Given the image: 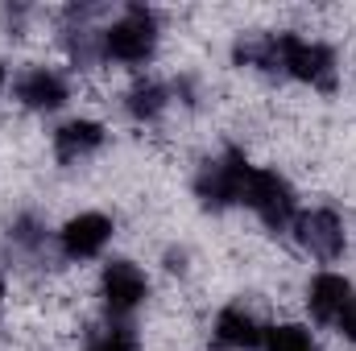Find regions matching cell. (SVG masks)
<instances>
[{"mask_svg":"<svg viewBox=\"0 0 356 351\" xmlns=\"http://www.w3.org/2000/svg\"><path fill=\"white\" fill-rule=\"evenodd\" d=\"M0 302H4V277H0Z\"/></svg>","mask_w":356,"mask_h":351,"instance_id":"obj_18","label":"cell"},{"mask_svg":"<svg viewBox=\"0 0 356 351\" xmlns=\"http://www.w3.org/2000/svg\"><path fill=\"white\" fill-rule=\"evenodd\" d=\"M108 240H112V219L99 215V211L75 215V219L58 232V244H63V252H67L71 261H91V257H99Z\"/></svg>","mask_w":356,"mask_h":351,"instance_id":"obj_7","label":"cell"},{"mask_svg":"<svg viewBox=\"0 0 356 351\" xmlns=\"http://www.w3.org/2000/svg\"><path fill=\"white\" fill-rule=\"evenodd\" d=\"M104 145V128L95 124V120H71V124H63L58 132H54V153H58V162H79V157H88Z\"/></svg>","mask_w":356,"mask_h":351,"instance_id":"obj_11","label":"cell"},{"mask_svg":"<svg viewBox=\"0 0 356 351\" xmlns=\"http://www.w3.org/2000/svg\"><path fill=\"white\" fill-rule=\"evenodd\" d=\"M340 331H344V335L356 343V298L344 306V314H340Z\"/></svg>","mask_w":356,"mask_h":351,"instance_id":"obj_16","label":"cell"},{"mask_svg":"<svg viewBox=\"0 0 356 351\" xmlns=\"http://www.w3.org/2000/svg\"><path fill=\"white\" fill-rule=\"evenodd\" d=\"M166 103H170V91L162 87V83H154V79L133 83V91L124 95V108H129V116H137V120H154Z\"/></svg>","mask_w":356,"mask_h":351,"instance_id":"obj_12","label":"cell"},{"mask_svg":"<svg viewBox=\"0 0 356 351\" xmlns=\"http://www.w3.org/2000/svg\"><path fill=\"white\" fill-rule=\"evenodd\" d=\"M249 174H253V166L245 162V153L228 149L224 157H216V162H207V166L199 170V178H195V194H199V203H203V207L224 211V207L241 203Z\"/></svg>","mask_w":356,"mask_h":351,"instance_id":"obj_3","label":"cell"},{"mask_svg":"<svg viewBox=\"0 0 356 351\" xmlns=\"http://www.w3.org/2000/svg\"><path fill=\"white\" fill-rule=\"evenodd\" d=\"M13 240L25 244V248H38V244L46 240V232H42L33 219H17V223H13Z\"/></svg>","mask_w":356,"mask_h":351,"instance_id":"obj_15","label":"cell"},{"mask_svg":"<svg viewBox=\"0 0 356 351\" xmlns=\"http://www.w3.org/2000/svg\"><path fill=\"white\" fill-rule=\"evenodd\" d=\"M4 79H8V75H4V62H0V87H4Z\"/></svg>","mask_w":356,"mask_h":351,"instance_id":"obj_17","label":"cell"},{"mask_svg":"<svg viewBox=\"0 0 356 351\" xmlns=\"http://www.w3.org/2000/svg\"><path fill=\"white\" fill-rule=\"evenodd\" d=\"M245 207L257 211V219L266 223L269 232H286L298 215H294V190L290 182L273 170H253L245 182V194H241Z\"/></svg>","mask_w":356,"mask_h":351,"instance_id":"obj_4","label":"cell"},{"mask_svg":"<svg viewBox=\"0 0 356 351\" xmlns=\"http://www.w3.org/2000/svg\"><path fill=\"white\" fill-rule=\"evenodd\" d=\"M294 232H298V244H302L311 257H319V261H336V257L344 252V223H340V215L327 211V207L298 215V219H294Z\"/></svg>","mask_w":356,"mask_h":351,"instance_id":"obj_6","label":"cell"},{"mask_svg":"<svg viewBox=\"0 0 356 351\" xmlns=\"http://www.w3.org/2000/svg\"><path fill=\"white\" fill-rule=\"evenodd\" d=\"M99 289H104L108 314H112V318H129V314L145 302L149 281H145V273L133 261H108L104 264V277H99Z\"/></svg>","mask_w":356,"mask_h":351,"instance_id":"obj_5","label":"cell"},{"mask_svg":"<svg viewBox=\"0 0 356 351\" xmlns=\"http://www.w3.org/2000/svg\"><path fill=\"white\" fill-rule=\"evenodd\" d=\"M133 327L129 323H116V327H108L99 339H91L88 343V351H133Z\"/></svg>","mask_w":356,"mask_h":351,"instance_id":"obj_14","label":"cell"},{"mask_svg":"<svg viewBox=\"0 0 356 351\" xmlns=\"http://www.w3.org/2000/svg\"><path fill=\"white\" fill-rule=\"evenodd\" d=\"M17 99L25 103V108H33V112H54V108H63L67 103V79L58 75V71H46V67H33V71H25L21 79H17Z\"/></svg>","mask_w":356,"mask_h":351,"instance_id":"obj_9","label":"cell"},{"mask_svg":"<svg viewBox=\"0 0 356 351\" xmlns=\"http://www.w3.org/2000/svg\"><path fill=\"white\" fill-rule=\"evenodd\" d=\"M353 302V285L340 277V273H319L307 289V310L319 318V323H340L344 306Z\"/></svg>","mask_w":356,"mask_h":351,"instance_id":"obj_10","label":"cell"},{"mask_svg":"<svg viewBox=\"0 0 356 351\" xmlns=\"http://www.w3.org/2000/svg\"><path fill=\"white\" fill-rule=\"evenodd\" d=\"M154 50H158V21L141 4L124 8V17L104 29V58H116L124 67H141L154 58Z\"/></svg>","mask_w":356,"mask_h":351,"instance_id":"obj_1","label":"cell"},{"mask_svg":"<svg viewBox=\"0 0 356 351\" xmlns=\"http://www.w3.org/2000/svg\"><path fill=\"white\" fill-rule=\"evenodd\" d=\"M261 348L266 351H315V339H311L307 327H298V323H282V327H269L266 331Z\"/></svg>","mask_w":356,"mask_h":351,"instance_id":"obj_13","label":"cell"},{"mask_svg":"<svg viewBox=\"0 0 356 351\" xmlns=\"http://www.w3.org/2000/svg\"><path fill=\"white\" fill-rule=\"evenodd\" d=\"M277 42V71L290 79H302L311 87H336V54L323 42H302L298 33H273Z\"/></svg>","mask_w":356,"mask_h":351,"instance_id":"obj_2","label":"cell"},{"mask_svg":"<svg viewBox=\"0 0 356 351\" xmlns=\"http://www.w3.org/2000/svg\"><path fill=\"white\" fill-rule=\"evenodd\" d=\"M261 339H266L261 323L249 310H241V306L220 310V318L211 327V348L216 351H253V348H261Z\"/></svg>","mask_w":356,"mask_h":351,"instance_id":"obj_8","label":"cell"}]
</instances>
